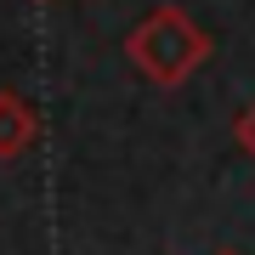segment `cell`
<instances>
[{"label": "cell", "instance_id": "cell-2", "mask_svg": "<svg viewBox=\"0 0 255 255\" xmlns=\"http://www.w3.org/2000/svg\"><path fill=\"white\" fill-rule=\"evenodd\" d=\"M40 142V114L34 102L11 85H0V159H23Z\"/></svg>", "mask_w": 255, "mask_h": 255}, {"label": "cell", "instance_id": "cell-3", "mask_svg": "<svg viewBox=\"0 0 255 255\" xmlns=\"http://www.w3.org/2000/svg\"><path fill=\"white\" fill-rule=\"evenodd\" d=\"M233 136H238V147H244V153L255 159V102H250L244 114H238V125H233Z\"/></svg>", "mask_w": 255, "mask_h": 255}, {"label": "cell", "instance_id": "cell-1", "mask_svg": "<svg viewBox=\"0 0 255 255\" xmlns=\"http://www.w3.org/2000/svg\"><path fill=\"white\" fill-rule=\"evenodd\" d=\"M210 51H216V46H210V34L187 17L182 6H170V0H159V6L125 34V57H130V68H136L147 85H159V91L187 85L193 74L210 63Z\"/></svg>", "mask_w": 255, "mask_h": 255}, {"label": "cell", "instance_id": "cell-4", "mask_svg": "<svg viewBox=\"0 0 255 255\" xmlns=\"http://www.w3.org/2000/svg\"><path fill=\"white\" fill-rule=\"evenodd\" d=\"M221 255H233V250H221Z\"/></svg>", "mask_w": 255, "mask_h": 255}]
</instances>
